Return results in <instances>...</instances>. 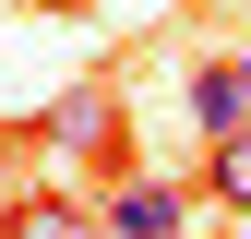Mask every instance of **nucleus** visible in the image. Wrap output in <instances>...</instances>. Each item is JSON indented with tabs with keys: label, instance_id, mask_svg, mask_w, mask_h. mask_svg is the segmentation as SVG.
I'll return each instance as SVG.
<instances>
[{
	"label": "nucleus",
	"instance_id": "nucleus-1",
	"mask_svg": "<svg viewBox=\"0 0 251 239\" xmlns=\"http://www.w3.org/2000/svg\"><path fill=\"white\" fill-rule=\"evenodd\" d=\"M96 227L108 239H179L192 227V191H179V179H120V191L96 203Z\"/></svg>",
	"mask_w": 251,
	"mask_h": 239
},
{
	"label": "nucleus",
	"instance_id": "nucleus-2",
	"mask_svg": "<svg viewBox=\"0 0 251 239\" xmlns=\"http://www.w3.org/2000/svg\"><path fill=\"white\" fill-rule=\"evenodd\" d=\"M48 143H60V156H120V108H108V84H72V96L48 108Z\"/></svg>",
	"mask_w": 251,
	"mask_h": 239
},
{
	"label": "nucleus",
	"instance_id": "nucleus-3",
	"mask_svg": "<svg viewBox=\"0 0 251 239\" xmlns=\"http://www.w3.org/2000/svg\"><path fill=\"white\" fill-rule=\"evenodd\" d=\"M0 239H108V227H96V203L36 191V203H12V215H0Z\"/></svg>",
	"mask_w": 251,
	"mask_h": 239
},
{
	"label": "nucleus",
	"instance_id": "nucleus-4",
	"mask_svg": "<svg viewBox=\"0 0 251 239\" xmlns=\"http://www.w3.org/2000/svg\"><path fill=\"white\" fill-rule=\"evenodd\" d=\"M192 120H203V143L251 120V96H239V60H203V72H192Z\"/></svg>",
	"mask_w": 251,
	"mask_h": 239
},
{
	"label": "nucleus",
	"instance_id": "nucleus-5",
	"mask_svg": "<svg viewBox=\"0 0 251 239\" xmlns=\"http://www.w3.org/2000/svg\"><path fill=\"white\" fill-rule=\"evenodd\" d=\"M203 191L251 215V120H239V132H215V156H203Z\"/></svg>",
	"mask_w": 251,
	"mask_h": 239
},
{
	"label": "nucleus",
	"instance_id": "nucleus-6",
	"mask_svg": "<svg viewBox=\"0 0 251 239\" xmlns=\"http://www.w3.org/2000/svg\"><path fill=\"white\" fill-rule=\"evenodd\" d=\"M239 96H251V48H239Z\"/></svg>",
	"mask_w": 251,
	"mask_h": 239
}]
</instances>
